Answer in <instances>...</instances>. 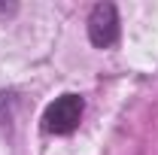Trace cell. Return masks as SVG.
<instances>
[{"mask_svg":"<svg viewBox=\"0 0 158 155\" xmlns=\"http://www.w3.org/2000/svg\"><path fill=\"white\" fill-rule=\"evenodd\" d=\"M88 40L91 46L106 49L118 40V12L113 3H98L88 15Z\"/></svg>","mask_w":158,"mask_h":155,"instance_id":"7a4b0ae2","label":"cell"},{"mask_svg":"<svg viewBox=\"0 0 158 155\" xmlns=\"http://www.w3.org/2000/svg\"><path fill=\"white\" fill-rule=\"evenodd\" d=\"M82 113H85V100L79 94H61V97H55V100L46 107L43 128H46L49 134H70V131L79 128Z\"/></svg>","mask_w":158,"mask_h":155,"instance_id":"6da1fadb","label":"cell"}]
</instances>
